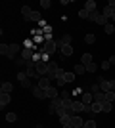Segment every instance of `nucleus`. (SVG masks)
Returning <instances> with one entry per match:
<instances>
[{
    "mask_svg": "<svg viewBox=\"0 0 115 128\" xmlns=\"http://www.w3.org/2000/svg\"><path fill=\"white\" fill-rule=\"evenodd\" d=\"M40 48H42L44 54L52 56V54H56V50H58V40H54V38H52V40H46V42H44Z\"/></svg>",
    "mask_w": 115,
    "mask_h": 128,
    "instance_id": "f257e3e1",
    "label": "nucleus"
},
{
    "mask_svg": "<svg viewBox=\"0 0 115 128\" xmlns=\"http://www.w3.org/2000/svg\"><path fill=\"white\" fill-rule=\"evenodd\" d=\"M58 50H60V54L63 56V58L73 56V46H71V44H61L60 40H58Z\"/></svg>",
    "mask_w": 115,
    "mask_h": 128,
    "instance_id": "f03ea898",
    "label": "nucleus"
},
{
    "mask_svg": "<svg viewBox=\"0 0 115 128\" xmlns=\"http://www.w3.org/2000/svg\"><path fill=\"white\" fill-rule=\"evenodd\" d=\"M86 107H88V105H84L82 102H77V100H73L71 111H73V115H81L82 111H86Z\"/></svg>",
    "mask_w": 115,
    "mask_h": 128,
    "instance_id": "7ed1b4c3",
    "label": "nucleus"
},
{
    "mask_svg": "<svg viewBox=\"0 0 115 128\" xmlns=\"http://www.w3.org/2000/svg\"><path fill=\"white\" fill-rule=\"evenodd\" d=\"M17 80L21 82L23 88H29V86H31V78L27 76V73H25V71H19V73H17Z\"/></svg>",
    "mask_w": 115,
    "mask_h": 128,
    "instance_id": "20e7f679",
    "label": "nucleus"
},
{
    "mask_svg": "<svg viewBox=\"0 0 115 128\" xmlns=\"http://www.w3.org/2000/svg\"><path fill=\"white\" fill-rule=\"evenodd\" d=\"M98 84H100V90L104 92V94H105V92H113V90H111L109 80H105L104 76H100V78H98Z\"/></svg>",
    "mask_w": 115,
    "mask_h": 128,
    "instance_id": "39448f33",
    "label": "nucleus"
},
{
    "mask_svg": "<svg viewBox=\"0 0 115 128\" xmlns=\"http://www.w3.org/2000/svg\"><path fill=\"white\" fill-rule=\"evenodd\" d=\"M81 102L84 103V105H92L94 103V94L92 92H84V94L81 96Z\"/></svg>",
    "mask_w": 115,
    "mask_h": 128,
    "instance_id": "423d86ee",
    "label": "nucleus"
},
{
    "mask_svg": "<svg viewBox=\"0 0 115 128\" xmlns=\"http://www.w3.org/2000/svg\"><path fill=\"white\" fill-rule=\"evenodd\" d=\"M69 124H71L73 128H82V126H84V120H82L79 115H73V117H71V122H69Z\"/></svg>",
    "mask_w": 115,
    "mask_h": 128,
    "instance_id": "0eeeda50",
    "label": "nucleus"
},
{
    "mask_svg": "<svg viewBox=\"0 0 115 128\" xmlns=\"http://www.w3.org/2000/svg\"><path fill=\"white\" fill-rule=\"evenodd\" d=\"M44 94H46V98H50V100L60 98V96H58V88H56V86H50V88H46V90H44Z\"/></svg>",
    "mask_w": 115,
    "mask_h": 128,
    "instance_id": "6e6552de",
    "label": "nucleus"
},
{
    "mask_svg": "<svg viewBox=\"0 0 115 128\" xmlns=\"http://www.w3.org/2000/svg\"><path fill=\"white\" fill-rule=\"evenodd\" d=\"M33 56H35V50H27V48H23V50H21V56H19V58L25 59V61H31V59H33Z\"/></svg>",
    "mask_w": 115,
    "mask_h": 128,
    "instance_id": "1a4fd4ad",
    "label": "nucleus"
},
{
    "mask_svg": "<svg viewBox=\"0 0 115 128\" xmlns=\"http://www.w3.org/2000/svg\"><path fill=\"white\" fill-rule=\"evenodd\" d=\"M50 82H52V80L48 78V76H40V78H38V88H42V90H46V88H50Z\"/></svg>",
    "mask_w": 115,
    "mask_h": 128,
    "instance_id": "9d476101",
    "label": "nucleus"
},
{
    "mask_svg": "<svg viewBox=\"0 0 115 128\" xmlns=\"http://www.w3.org/2000/svg\"><path fill=\"white\" fill-rule=\"evenodd\" d=\"M102 16H104L105 19L109 21V19H113V16H115V10L111 8V6H105V8H104V12H102Z\"/></svg>",
    "mask_w": 115,
    "mask_h": 128,
    "instance_id": "9b49d317",
    "label": "nucleus"
},
{
    "mask_svg": "<svg viewBox=\"0 0 115 128\" xmlns=\"http://www.w3.org/2000/svg\"><path fill=\"white\" fill-rule=\"evenodd\" d=\"M19 52V44H10V54H8V59H14L16 61V54Z\"/></svg>",
    "mask_w": 115,
    "mask_h": 128,
    "instance_id": "f8f14e48",
    "label": "nucleus"
},
{
    "mask_svg": "<svg viewBox=\"0 0 115 128\" xmlns=\"http://www.w3.org/2000/svg\"><path fill=\"white\" fill-rule=\"evenodd\" d=\"M12 102V98H10V94H0V109H4L8 103Z\"/></svg>",
    "mask_w": 115,
    "mask_h": 128,
    "instance_id": "ddd939ff",
    "label": "nucleus"
},
{
    "mask_svg": "<svg viewBox=\"0 0 115 128\" xmlns=\"http://www.w3.org/2000/svg\"><path fill=\"white\" fill-rule=\"evenodd\" d=\"M12 90H14L12 82H2V86H0V94H12Z\"/></svg>",
    "mask_w": 115,
    "mask_h": 128,
    "instance_id": "4468645a",
    "label": "nucleus"
},
{
    "mask_svg": "<svg viewBox=\"0 0 115 128\" xmlns=\"http://www.w3.org/2000/svg\"><path fill=\"white\" fill-rule=\"evenodd\" d=\"M40 19H42V16H40L37 10H33L31 14H29V17H27V21H35V23H38Z\"/></svg>",
    "mask_w": 115,
    "mask_h": 128,
    "instance_id": "2eb2a0df",
    "label": "nucleus"
},
{
    "mask_svg": "<svg viewBox=\"0 0 115 128\" xmlns=\"http://www.w3.org/2000/svg\"><path fill=\"white\" fill-rule=\"evenodd\" d=\"M33 96H35V98H38V100H44V98H46V94H44L42 88L35 86V88H33Z\"/></svg>",
    "mask_w": 115,
    "mask_h": 128,
    "instance_id": "dca6fc26",
    "label": "nucleus"
},
{
    "mask_svg": "<svg viewBox=\"0 0 115 128\" xmlns=\"http://www.w3.org/2000/svg\"><path fill=\"white\" fill-rule=\"evenodd\" d=\"M81 63L86 67V65L92 63V54H82V58H81Z\"/></svg>",
    "mask_w": 115,
    "mask_h": 128,
    "instance_id": "f3484780",
    "label": "nucleus"
},
{
    "mask_svg": "<svg viewBox=\"0 0 115 128\" xmlns=\"http://www.w3.org/2000/svg\"><path fill=\"white\" fill-rule=\"evenodd\" d=\"M73 73H75V75H84V73H86V67H84L82 63H79V65H75Z\"/></svg>",
    "mask_w": 115,
    "mask_h": 128,
    "instance_id": "a211bd4d",
    "label": "nucleus"
},
{
    "mask_svg": "<svg viewBox=\"0 0 115 128\" xmlns=\"http://www.w3.org/2000/svg\"><path fill=\"white\" fill-rule=\"evenodd\" d=\"M84 10H88V12H96V2H94V0H86Z\"/></svg>",
    "mask_w": 115,
    "mask_h": 128,
    "instance_id": "6ab92c4d",
    "label": "nucleus"
},
{
    "mask_svg": "<svg viewBox=\"0 0 115 128\" xmlns=\"http://www.w3.org/2000/svg\"><path fill=\"white\" fill-rule=\"evenodd\" d=\"M35 40L33 38H27V40H25V42H23V48H27V50H35Z\"/></svg>",
    "mask_w": 115,
    "mask_h": 128,
    "instance_id": "aec40b11",
    "label": "nucleus"
},
{
    "mask_svg": "<svg viewBox=\"0 0 115 128\" xmlns=\"http://www.w3.org/2000/svg\"><path fill=\"white\" fill-rule=\"evenodd\" d=\"M88 107H90L92 113H102V103H98V102H94L92 105H88Z\"/></svg>",
    "mask_w": 115,
    "mask_h": 128,
    "instance_id": "412c9836",
    "label": "nucleus"
},
{
    "mask_svg": "<svg viewBox=\"0 0 115 128\" xmlns=\"http://www.w3.org/2000/svg\"><path fill=\"white\" fill-rule=\"evenodd\" d=\"M0 54H2V56H6V58H8V54H10V44H0Z\"/></svg>",
    "mask_w": 115,
    "mask_h": 128,
    "instance_id": "4be33fe9",
    "label": "nucleus"
},
{
    "mask_svg": "<svg viewBox=\"0 0 115 128\" xmlns=\"http://www.w3.org/2000/svg\"><path fill=\"white\" fill-rule=\"evenodd\" d=\"M94 102L104 103V102H105V94H104V92H98V94H94Z\"/></svg>",
    "mask_w": 115,
    "mask_h": 128,
    "instance_id": "5701e85b",
    "label": "nucleus"
},
{
    "mask_svg": "<svg viewBox=\"0 0 115 128\" xmlns=\"http://www.w3.org/2000/svg\"><path fill=\"white\" fill-rule=\"evenodd\" d=\"M71 117H73V115H61V117H60L61 126H65V124H69V122H71Z\"/></svg>",
    "mask_w": 115,
    "mask_h": 128,
    "instance_id": "b1692460",
    "label": "nucleus"
},
{
    "mask_svg": "<svg viewBox=\"0 0 115 128\" xmlns=\"http://www.w3.org/2000/svg\"><path fill=\"white\" fill-rule=\"evenodd\" d=\"M31 8H29V6H21V16H23V19H25V21H27V17H29V14H31Z\"/></svg>",
    "mask_w": 115,
    "mask_h": 128,
    "instance_id": "393cba45",
    "label": "nucleus"
},
{
    "mask_svg": "<svg viewBox=\"0 0 115 128\" xmlns=\"http://www.w3.org/2000/svg\"><path fill=\"white\" fill-rule=\"evenodd\" d=\"M16 120H17L16 113H8V115H6V122H16Z\"/></svg>",
    "mask_w": 115,
    "mask_h": 128,
    "instance_id": "a878e982",
    "label": "nucleus"
},
{
    "mask_svg": "<svg viewBox=\"0 0 115 128\" xmlns=\"http://www.w3.org/2000/svg\"><path fill=\"white\" fill-rule=\"evenodd\" d=\"M111 111V102H104L102 103V113H109Z\"/></svg>",
    "mask_w": 115,
    "mask_h": 128,
    "instance_id": "bb28decb",
    "label": "nucleus"
},
{
    "mask_svg": "<svg viewBox=\"0 0 115 128\" xmlns=\"http://www.w3.org/2000/svg\"><path fill=\"white\" fill-rule=\"evenodd\" d=\"M100 16H102V14H100L98 10H96V12H90V16H88V19H90V21H94V23H96V19H98Z\"/></svg>",
    "mask_w": 115,
    "mask_h": 128,
    "instance_id": "cd10ccee",
    "label": "nucleus"
},
{
    "mask_svg": "<svg viewBox=\"0 0 115 128\" xmlns=\"http://www.w3.org/2000/svg\"><path fill=\"white\" fill-rule=\"evenodd\" d=\"M88 16H90V12H88V10H84V8L79 10V17H81V19H88Z\"/></svg>",
    "mask_w": 115,
    "mask_h": 128,
    "instance_id": "c85d7f7f",
    "label": "nucleus"
},
{
    "mask_svg": "<svg viewBox=\"0 0 115 128\" xmlns=\"http://www.w3.org/2000/svg\"><path fill=\"white\" fill-rule=\"evenodd\" d=\"M60 42H61V44H71V42H73V36H69V34H63Z\"/></svg>",
    "mask_w": 115,
    "mask_h": 128,
    "instance_id": "c756f323",
    "label": "nucleus"
},
{
    "mask_svg": "<svg viewBox=\"0 0 115 128\" xmlns=\"http://www.w3.org/2000/svg\"><path fill=\"white\" fill-rule=\"evenodd\" d=\"M75 73H65V75H63V78H65V82H73V80H75Z\"/></svg>",
    "mask_w": 115,
    "mask_h": 128,
    "instance_id": "7c9ffc66",
    "label": "nucleus"
},
{
    "mask_svg": "<svg viewBox=\"0 0 115 128\" xmlns=\"http://www.w3.org/2000/svg\"><path fill=\"white\" fill-rule=\"evenodd\" d=\"M50 6H52L50 0H40V8H42V10H50Z\"/></svg>",
    "mask_w": 115,
    "mask_h": 128,
    "instance_id": "2f4dec72",
    "label": "nucleus"
},
{
    "mask_svg": "<svg viewBox=\"0 0 115 128\" xmlns=\"http://www.w3.org/2000/svg\"><path fill=\"white\" fill-rule=\"evenodd\" d=\"M105 102H115V92H105Z\"/></svg>",
    "mask_w": 115,
    "mask_h": 128,
    "instance_id": "473e14b6",
    "label": "nucleus"
},
{
    "mask_svg": "<svg viewBox=\"0 0 115 128\" xmlns=\"http://www.w3.org/2000/svg\"><path fill=\"white\" fill-rule=\"evenodd\" d=\"M84 42L86 44H94L96 42V36H94V34H86V36H84Z\"/></svg>",
    "mask_w": 115,
    "mask_h": 128,
    "instance_id": "72a5a7b5",
    "label": "nucleus"
},
{
    "mask_svg": "<svg viewBox=\"0 0 115 128\" xmlns=\"http://www.w3.org/2000/svg\"><path fill=\"white\" fill-rule=\"evenodd\" d=\"M104 29H105V32H107V34H113V32H115V25H111V23H107Z\"/></svg>",
    "mask_w": 115,
    "mask_h": 128,
    "instance_id": "f704fd0d",
    "label": "nucleus"
},
{
    "mask_svg": "<svg viewBox=\"0 0 115 128\" xmlns=\"http://www.w3.org/2000/svg\"><path fill=\"white\" fill-rule=\"evenodd\" d=\"M82 128H96V120H92V118H90V120H84V126Z\"/></svg>",
    "mask_w": 115,
    "mask_h": 128,
    "instance_id": "c9c22d12",
    "label": "nucleus"
},
{
    "mask_svg": "<svg viewBox=\"0 0 115 128\" xmlns=\"http://www.w3.org/2000/svg\"><path fill=\"white\" fill-rule=\"evenodd\" d=\"M16 65H17V67H25V65H27V61H25V59H21V58H16Z\"/></svg>",
    "mask_w": 115,
    "mask_h": 128,
    "instance_id": "e433bc0d",
    "label": "nucleus"
},
{
    "mask_svg": "<svg viewBox=\"0 0 115 128\" xmlns=\"http://www.w3.org/2000/svg\"><path fill=\"white\" fill-rule=\"evenodd\" d=\"M86 73H96V63H90V65H86Z\"/></svg>",
    "mask_w": 115,
    "mask_h": 128,
    "instance_id": "4c0bfd02",
    "label": "nucleus"
},
{
    "mask_svg": "<svg viewBox=\"0 0 115 128\" xmlns=\"http://www.w3.org/2000/svg\"><path fill=\"white\" fill-rule=\"evenodd\" d=\"M88 92H92V94H98V92H102V90H100V84H92Z\"/></svg>",
    "mask_w": 115,
    "mask_h": 128,
    "instance_id": "58836bf2",
    "label": "nucleus"
},
{
    "mask_svg": "<svg viewBox=\"0 0 115 128\" xmlns=\"http://www.w3.org/2000/svg\"><path fill=\"white\" fill-rule=\"evenodd\" d=\"M56 86H65V78H63V76H60V78H56Z\"/></svg>",
    "mask_w": 115,
    "mask_h": 128,
    "instance_id": "ea45409f",
    "label": "nucleus"
},
{
    "mask_svg": "<svg viewBox=\"0 0 115 128\" xmlns=\"http://www.w3.org/2000/svg\"><path fill=\"white\" fill-rule=\"evenodd\" d=\"M102 69H104V71H107V69H111V63H109V59H105L104 63H102Z\"/></svg>",
    "mask_w": 115,
    "mask_h": 128,
    "instance_id": "a19ab883",
    "label": "nucleus"
},
{
    "mask_svg": "<svg viewBox=\"0 0 115 128\" xmlns=\"http://www.w3.org/2000/svg\"><path fill=\"white\" fill-rule=\"evenodd\" d=\"M71 94H73V92H69V90H61V96L60 98H71Z\"/></svg>",
    "mask_w": 115,
    "mask_h": 128,
    "instance_id": "79ce46f5",
    "label": "nucleus"
},
{
    "mask_svg": "<svg viewBox=\"0 0 115 128\" xmlns=\"http://www.w3.org/2000/svg\"><path fill=\"white\" fill-rule=\"evenodd\" d=\"M42 31H44V34H52V27L46 25V27H42Z\"/></svg>",
    "mask_w": 115,
    "mask_h": 128,
    "instance_id": "37998d69",
    "label": "nucleus"
},
{
    "mask_svg": "<svg viewBox=\"0 0 115 128\" xmlns=\"http://www.w3.org/2000/svg\"><path fill=\"white\" fill-rule=\"evenodd\" d=\"M82 94H84L82 88H75V90H73V96H82Z\"/></svg>",
    "mask_w": 115,
    "mask_h": 128,
    "instance_id": "c03bdc74",
    "label": "nucleus"
},
{
    "mask_svg": "<svg viewBox=\"0 0 115 128\" xmlns=\"http://www.w3.org/2000/svg\"><path fill=\"white\" fill-rule=\"evenodd\" d=\"M42 61H44V63H50V56H48V54H44V52H42Z\"/></svg>",
    "mask_w": 115,
    "mask_h": 128,
    "instance_id": "a18cd8bd",
    "label": "nucleus"
},
{
    "mask_svg": "<svg viewBox=\"0 0 115 128\" xmlns=\"http://www.w3.org/2000/svg\"><path fill=\"white\" fill-rule=\"evenodd\" d=\"M109 84H111V90L115 92V80H109Z\"/></svg>",
    "mask_w": 115,
    "mask_h": 128,
    "instance_id": "49530a36",
    "label": "nucleus"
},
{
    "mask_svg": "<svg viewBox=\"0 0 115 128\" xmlns=\"http://www.w3.org/2000/svg\"><path fill=\"white\" fill-rule=\"evenodd\" d=\"M109 63H111V65H115V56H111V59H109Z\"/></svg>",
    "mask_w": 115,
    "mask_h": 128,
    "instance_id": "de8ad7c7",
    "label": "nucleus"
},
{
    "mask_svg": "<svg viewBox=\"0 0 115 128\" xmlns=\"http://www.w3.org/2000/svg\"><path fill=\"white\" fill-rule=\"evenodd\" d=\"M63 128H73V126H71V124H65V126H63Z\"/></svg>",
    "mask_w": 115,
    "mask_h": 128,
    "instance_id": "09e8293b",
    "label": "nucleus"
},
{
    "mask_svg": "<svg viewBox=\"0 0 115 128\" xmlns=\"http://www.w3.org/2000/svg\"><path fill=\"white\" fill-rule=\"evenodd\" d=\"M113 21H115V16H113Z\"/></svg>",
    "mask_w": 115,
    "mask_h": 128,
    "instance_id": "8fccbe9b",
    "label": "nucleus"
},
{
    "mask_svg": "<svg viewBox=\"0 0 115 128\" xmlns=\"http://www.w3.org/2000/svg\"><path fill=\"white\" fill-rule=\"evenodd\" d=\"M113 103H115V102H113Z\"/></svg>",
    "mask_w": 115,
    "mask_h": 128,
    "instance_id": "3c124183",
    "label": "nucleus"
}]
</instances>
